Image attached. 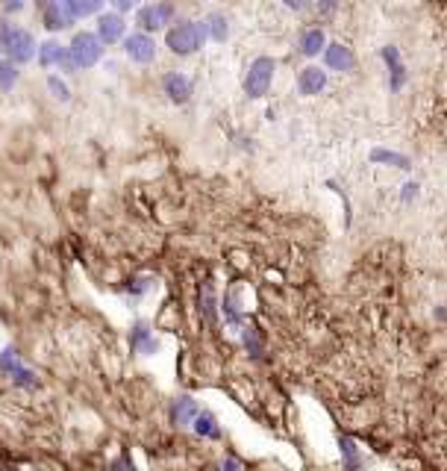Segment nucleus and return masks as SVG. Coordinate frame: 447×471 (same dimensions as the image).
Instances as JSON below:
<instances>
[{
  "instance_id": "22",
  "label": "nucleus",
  "mask_w": 447,
  "mask_h": 471,
  "mask_svg": "<svg viewBox=\"0 0 447 471\" xmlns=\"http://www.w3.org/2000/svg\"><path fill=\"white\" fill-rule=\"evenodd\" d=\"M221 313H224V318H227L233 327H242V304H239V295H235V292H227V295H224Z\"/></svg>"
},
{
  "instance_id": "16",
  "label": "nucleus",
  "mask_w": 447,
  "mask_h": 471,
  "mask_svg": "<svg viewBox=\"0 0 447 471\" xmlns=\"http://www.w3.org/2000/svg\"><path fill=\"white\" fill-rule=\"evenodd\" d=\"M74 24V15H71V9L68 3H59V0H53V3H47L44 6V27L47 30H65Z\"/></svg>"
},
{
  "instance_id": "13",
  "label": "nucleus",
  "mask_w": 447,
  "mask_h": 471,
  "mask_svg": "<svg viewBox=\"0 0 447 471\" xmlns=\"http://www.w3.org/2000/svg\"><path fill=\"white\" fill-rule=\"evenodd\" d=\"M197 415H201V406H197V401L189 398V395H180V398L171 404V421L177 427H192Z\"/></svg>"
},
{
  "instance_id": "17",
  "label": "nucleus",
  "mask_w": 447,
  "mask_h": 471,
  "mask_svg": "<svg viewBox=\"0 0 447 471\" xmlns=\"http://www.w3.org/2000/svg\"><path fill=\"white\" fill-rule=\"evenodd\" d=\"M371 163H377V165H391V168H400V171H409V168H412V159H409L406 154L386 151V147H374V151H371Z\"/></svg>"
},
{
  "instance_id": "3",
  "label": "nucleus",
  "mask_w": 447,
  "mask_h": 471,
  "mask_svg": "<svg viewBox=\"0 0 447 471\" xmlns=\"http://www.w3.org/2000/svg\"><path fill=\"white\" fill-rule=\"evenodd\" d=\"M103 51H106V44L97 39V33H89V30L74 33V39L68 44V65H65V71L94 68L97 62L103 59Z\"/></svg>"
},
{
  "instance_id": "12",
  "label": "nucleus",
  "mask_w": 447,
  "mask_h": 471,
  "mask_svg": "<svg viewBox=\"0 0 447 471\" xmlns=\"http://www.w3.org/2000/svg\"><path fill=\"white\" fill-rule=\"evenodd\" d=\"M324 65L330 68V71H353V65H356V59H353V51L347 44H341V42H332V44H327V51H324Z\"/></svg>"
},
{
  "instance_id": "7",
  "label": "nucleus",
  "mask_w": 447,
  "mask_h": 471,
  "mask_svg": "<svg viewBox=\"0 0 447 471\" xmlns=\"http://www.w3.org/2000/svg\"><path fill=\"white\" fill-rule=\"evenodd\" d=\"M97 39L103 44H118L127 39V21L118 12H103L97 15Z\"/></svg>"
},
{
  "instance_id": "19",
  "label": "nucleus",
  "mask_w": 447,
  "mask_h": 471,
  "mask_svg": "<svg viewBox=\"0 0 447 471\" xmlns=\"http://www.w3.org/2000/svg\"><path fill=\"white\" fill-rule=\"evenodd\" d=\"M206 33L212 42H227L230 35V18L224 12H209L206 15Z\"/></svg>"
},
{
  "instance_id": "15",
  "label": "nucleus",
  "mask_w": 447,
  "mask_h": 471,
  "mask_svg": "<svg viewBox=\"0 0 447 471\" xmlns=\"http://www.w3.org/2000/svg\"><path fill=\"white\" fill-rule=\"evenodd\" d=\"M297 51H301L303 56H321L327 51V35H324V30L321 27H309V30H303L301 33V42H297Z\"/></svg>"
},
{
  "instance_id": "30",
  "label": "nucleus",
  "mask_w": 447,
  "mask_h": 471,
  "mask_svg": "<svg viewBox=\"0 0 447 471\" xmlns=\"http://www.w3.org/2000/svg\"><path fill=\"white\" fill-rule=\"evenodd\" d=\"M221 471H242V463L235 456H224L221 460Z\"/></svg>"
},
{
  "instance_id": "11",
  "label": "nucleus",
  "mask_w": 447,
  "mask_h": 471,
  "mask_svg": "<svg viewBox=\"0 0 447 471\" xmlns=\"http://www.w3.org/2000/svg\"><path fill=\"white\" fill-rule=\"evenodd\" d=\"M327 89V71H321L318 65H306L297 74V92L303 97H315Z\"/></svg>"
},
{
  "instance_id": "27",
  "label": "nucleus",
  "mask_w": 447,
  "mask_h": 471,
  "mask_svg": "<svg viewBox=\"0 0 447 471\" xmlns=\"http://www.w3.org/2000/svg\"><path fill=\"white\" fill-rule=\"evenodd\" d=\"M124 289H127L130 295H144L147 289H151V280H147V277H133Z\"/></svg>"
},
{
  "instance_id": "20",
  "label": "nucleus",
  "mask_w": 447,
  "mask_h": 471,
  "mask_svg": "<svg viewBox=\"0 0 447 471\" xmlns=\"http://www.w3.org/2000/svg\"><path fill=\"white\" fill-rule=\"evenodd\" d=\"M339 448H341V456H344V471H359L362 468V454H359L356 442L351 436H339Z\"/></svg>"
},
{
  "instance_id": "6",
  "label": "nucleus",
  "mask_w": 447,
  "mask_h": 471,
  "mask_svg": "<svg viewBox=\"0 0 447 471\" xmlns=\"http://www.w3.org/2000/svg\"><path fill=\"white\" fill-rule=\"evenodd\" d=\"M124 53H127L133 62H139V65H151V62L156 59V42H153V35H147V33H130L127 39H124Z\"/></svg>"
},
{
  "instance_id": "1",
  "label": "nucleus",
  "mask_w": 447,
  "mask_h": 471,
  "mask_svg": "<svg viewBox=\"0 0 447 471\" xmlns=\"http://www.w3.org/2000/svg\"><path fill=\"white\" fill-rule=\"evenodd\" d=\"M209 33H206V21H177L174 27H168L165 33V47L177 56H192L206 44Z\"/></svg>"
},
{
  "instance_id": "2",
  "label": "nucleus",
  "mask_w": 447,
  "mask_h": 471,
  "mask_svg": "<svg viewBox=\"0 0 447 471\" xmlns=\"http://www.w3.org/2000/svg\"><path fill=\"white\" fill-rule=\"evenodd\" d=\"M0 47H3L6 59L15 62V65H24V62L39 56V44H35L33 33L24 27H15L9 21H0Z\"/></svg>"
},
{
  "instance_id": "28",
  "label": "nucleus",
  "mask_w": 447,
  "mask_h": 471,
  "mask_svg": "<svg viewBox=\"0 0 447 471\" xmlns=\"http://www.w3.org/2000/svg\"><path fill=\"white\" fill-rule=\"evenodd\" d=\"M418 192H421V185H418L415 180H409V183L403 185V192H400V201H403V204H412L415 197H418Z\"/></svg>"
},
{
  "instance_id": "4",
  "label": "nucleus",
  "mask_w": 447,
  "mask_h": 471,
  "mask_svg": "<svg viewBox=\"0 0 447 471\" xmlns=\"http://www.w3.org/2000/svg\"><path fill=\"white\" fill-rule=\"evenodd\" d=\"M274 71H277V62L271 56H256L251 62V68L244 74V94L251 97V101H259V97H265L268 89H271V80H274Z\"/></svg>"
},
{
  "instance_id": "23",
  "label": "nucleus",
  "mask_w": 447,
  "mask_h": 471,
  "mask_svg": "<svg viewBox=\"0 0 447 471\" xmlns=\"http://www.w3.org/2000/svg\"><path fill=\"white\" fill-rule=\"evenodd\" d=\"M18 65L15 62H9V59H0V89L3 92H12L15 89V83H18Z\"/></svg>"
},
{
  "instance_id": "21",
  "label": "nucleus",
  "mask_w": 447,
  "mask_h": 471,
  "mask_svg": "<svg viewBox=\"0 0 447 471\" xmlns=\"http://www.w3.org/2000/svg\"><path fill=\"white\" fill-rule=\"evenodd\" d=\"M74 21L77 18H85V15H103V3L101 0H65Z\"/></svg>"
},
{
  "instance_id": "18",
  "label": "nucleus",
  "mask_w": 447,
  "mask_h": 471,
  "mask_svg": "<svg viewBox=\"0 0 447 471\" xmlns=\"http://www.w3.org/2000/svg\"><path fill=\"white\" fill-rule=\"evenodd\" d=\"M192 430L197 433V436H203V439H221V424L209 410H201V415L194 418Z\"/></svg>"
},
{
  "instance_id": "26",
  "label": "nucleus",
  "mask_w": 447,
  "mask_h": 471,
  "mask_svg": "<svg viewBox=\"0 0 447 471\" xmlns=\"http://www.w3.org/2000/svg\"><path fill=\"white\" fill-rule=\"evenodd\" d=\"M47 89H51V94L56 97V101H68V97H71V89L65 85V80L56 77V74H51V77H47Z\"/></svg>"
},
{
  "instance_id": "10",
  "label": "nucleus",
  "mask_w": 447,
  "mask_h": 471,
  "mask_svg": "<svg viewBox=\"0 0 447 471\" xmlns=\"http://www.w3.org/2000/svg\"><path fill=\"white\" fill-rule=\"evenodd\" d=\"M130 348L142 356H151L159 351V339L153 336V330L147 321H135L133 330H130Z\"/></svg>"
},
{
  "instance_id": "5",
  "label": "nucleus",
  "mask_w": 447,
  "mask_h": 471,
  "mask_svg": "<svg viewBox=\"0 0 447 471\" xmlns=\"http://www.w3.org/2000/svg\"><path fill=\"white\" fill-rule=\"evenodd\" d=\"M174 21V6L171 3H144L135 9V24H139V33H156L165 30Z\"/></svg>"
},
{
  "instance_id": "8",
  "label": "nucleus",
  "mask_w": 447,
  "mask_h": 471,
  "mask_svg": "<svg viewBox=\"0 0 447 471\" xmlns=\"http://www.w3.org/2000/svg\"><path fill=\"white\" fill-rule=\"evenodd\" d=\"M162 89L171 104H189L194 94V83H192V77H185L183 71H168L162 77Z\"/></svg>"
},
{
  "instance_id": "31",
  "label": "nucleus",
  "mask_w": 447,
  "mask_h": 471,
  "mask_svg": "<svg viewBox=\"0 0 447 471\" xmlns=\"http://www.w3.org/2000/svg\"><path fill=\"white\" fill-rule=\"evenodd\" d=\"M112 6H115V12H118V15H124V12H130V9H133V3H130V0H118V3H112Z\"/></svg>"
},
{
  "instance_id": "24",
  "label": "nucleus",
  "mask_w": 447,
  "mask_h": 471,
  "mask_svg": "<svg viewBox=\"0 0 447 471\" xmlns=\"http://www.w3.org/2000/svg\"><path fill=\"white\" fill-rule=\"evenodd\" d=\"M242 342H244V348L251 356H262V336H259V330L256 327H242Z\"/></svg>"
},
{
  "instance_id": "29",
  "label": "nucleus",
  "mask_w": 447,
  "mask_h": 471,
  "mask_svg": "<svg viewBox=\"0 0 447 471\" xmlns=\"http://www.w3.org/2000/svg\"><path fill=\"white\" fill-rule=\"evenodd\" d=\"M109 471H135V465L130 463V456H127V454H121L118 460L109 465Z\"/></svg>"
},
{
  "instance_id": "14",
  "label": "nucleus",
  "mask_w": 447,
  "mask_h": 471,
  "mask_svg": "<svg viewBox=\"0 0 447 471\" xmlns=\"http://www.w3.org/2000/svg\"><path fill=\"white\" fill-rule=\"evenodd\" d=\"M39 65L42 68H53V65H68V47L56 42V39H47L39 44Z\"/></svg>"
},
{
  "instance_id": "25",
  "label": "nucleus",
  "mask_w": 447,
  "mask_h": 471,
  "mask_svg": "<svg viewBox=\"0 0 447 471\" xmlns=\"http://www.w3.org/2000/svg\"><path fill=\"white\" fill-rule=\"evenodd\" d=\"M201 313H203V318L209 321V324L215 321V292H212V286L201 289Z\"/></svg>"
},
{
  "instance_id": "9",
  "label": "nucleus",
  "mask_w": 447,
  "mask_h": 471,
  "mask_svg": "<svg viewBox=\"0 0 447 471\" xmlns=\"http://www.w3.org/2000/svg\"><path fill=\"white\" fill-rule=\"evenodd\" d=\"M380 59L386 62V68H389V89L400 92L406 85V65L400 59V51H397L394 44H386V47H380Z\"/></svg>"
}]
</instances>
